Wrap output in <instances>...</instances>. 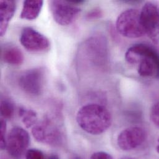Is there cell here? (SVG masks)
<instances>
[{
    "label": "cell",
    "instance_id": "cell-1",
    "mask_svg": "<svg viewBox=\"0 0 159 159\" xmlns=\"http://www.w3.org/2000/svg\"><path fill=\"white\" fill-rule=\"evenodd\" d=\"M76 121L80 128L92 135H99L111 126L112 118L108 109L103 105L90 103L78 110Z\"/></svg>",
    "mask_w": 159,
    "mask_h": 159
},
{
    "label": "cell",
    "instance_id": "cell-2",
    "mask_svg": "<svg viewBox=\"0 0 159 159\" xmlns=\"http://www.w3.org/2000/svg\"><path fill=\"white\" fill-rule=\"evenodd\" d=\"M125 60L131 65H138V72L143 78H159V54L152 47L136 44L128 49Z\"/></svg>",
    "mask_w": 159,
    "mask_h": 159
},
{
    "label": "cell",
    "instance_id": "cell-3",
    "mask_svg": "<svg viewBox=\"0 0 159 159\" xmlns=\"http://www.w3.org/2000/svg\"><path fill=\"white\" fill-rule=\"evenodd\" d=\"M116 27L121 35L129 39L139 38L146 34L140 12L134 9H129L121 12L117 18Z\"/></svg>",
    "mask_w": 159,
    "mask_h": 159
},
{
    "label": "cell",
    "instance_id": "cell-4",
    "mask_svg": "<svg viewBox=\"0 0 159 159\" xmlns=\"http://www.w3.org/2000/svg\"><path fill=\"white\" fill-rule=\"evenodd\" d=\"M32 133L38 142L50 145H57L62 140V131L59 125L52 117L45 116L32 128Z\"/></svg>",
    "mask_w": 159,
    "mask_h": 159
},
{
    "label": "cell",
    "instance_id": "cell-5",
    "mask_svg": "<svg viewBox=\"0 0 159 159\" xmlns=\"http://www.w3.org/2000/svg\"><path fill=\"white\" fill-rule=\"evenodd\" d=\"M45 75L43 68H36L27 70L19 77V85L24 92L29 95H40L43 89Z\"/></svg>",
    "mask_w": 159,
    "mask_h": 159
},
{
    "label": "cell",
    "instance_id": "cell-6",
    "mask_svg": "<svg viewBox=\"0 0 159 159\" xmlns=\"http://www.w3.org/2000/svg\"><path fill=\"white\" fill-rule=\"evenodd\" d=\"M30 142L27 131L20 127H14L9 133L6 139V149L14 159H21L25 154Z\"/></svg>",
    "mask_w": 159,
    "mask_h": 159
},
{
    "label": "cell",
    "instance_id": "cell-7",
    "mask_svg": "<svg viewBox=\"0 0 159 159\" xmlns=\"http://www.w3.org/2000/svg\"><path fill=\"white\" fill-rule=\"evenodd\" d=\"M50 8L56 22L61 25H68L78 16L80 9L70 1H51Z\"/></svg>",
    "mask_w": 159,
    "mask_h": 159
},
{
    "label": "cell",
    "instance_id": "cell-8",
    "mask_svg": "<svg viewBox=\"0 0 159 159\" xmlns=\"http://www.w3.org/2000/svg\"><path fill=\"white\" fill-rule=\"evenodd\" d=\"M20 42L22 47L31 53H45L50 48L48 39L32 27L24 28L20 34Z\"/></svg>",
    "mask_w": 159,
    "mask_h": 159
},
{
    "label": "cell",
    "instance_id": "cell-9",
    "mask_svg": "<svg viewBox=\"0 0 159 159\" xmlns=\"http://www.w3.org/2000/svg\"><path fill=\"white\" fill-rule=\"evenodd\" d=\"M141 20L146 34L151 40L157 43L159 42V8L152 2H146L143 7Z\"/></svg>",
    "mask_w": 159,
    "mask_h": 159
},
{
    "label": "cell",
    "instance_id": "cell-10",
    "mask_svg": "<svg viewBox=\"0 0 159 159\" xmlns=\"http://www.w3.org/2000/svg\"><path fill=\"white\" fill-rule=\"evenodd\" d=\"M147 138L146 131L138 126L128 128L118 135L117 144L123 151H131L141 146Z\"/></svg>",
    "mask_w": 159,
    "mask_h": 159
},
{
    "label": "cell",
    "instance_id": "cell-11",
    "mask_svg": "<svg viewBox=\"0 0 159 159\" xmlns=\"http://www.w3.org/2000/svg\"><path fill=\"white\" fill-rule=\"evenodd\" d=\"M16 9V2L15 1L2 0L0 1V35L1 37L5 34Z\"/></svg>",
    "mask_w": 159,
    "mask_h": 159
},
{
    "label": "cell",
    "instance_id": "cell-12",
    "mask_svg": "<svg viewBox=\"0 0 159 159\" xmlns=\"http://www.w3.org/2000/svg\"><path fill=\"white\" fill-rule=\"evenodd\" d=\"M1 58L4 63L13 66L20 65L24 60V55L20 50L12 45L2 48Z\"/></svg>",
    "mask_w": 159,
    "mask_h": 159
},
{
    "label": "cell",
    "instance_id": "cell-13",
    "mask_svg": "<svg viewBox=\"0 0 159 159\" xmlns=\"http://www.w3.org/2000/svg\"><path fill=\"white\" fill-rule=\"evenodd\" d=\"M43 1L39 0H27L23 3V7L20 17L26 20H34L40 14Z\"/></svg>",
    "mask_w": 159,
    "mask_h": 159
},
{
    "label": "cell",
    "instance_id": "cell-14",
    "mask_svg": "<svg viewBox=\"0 0 159 159\" xmlns=\"http://www.w3.org/2000/svg\"><path fill=\"white\" fill-rule=\"evenodd\" d=\"M19 115L22 123L27 128L34 126L37 123V115L32 110L20 108Z\"/></svg>",
    "mask_w": 159,
    "mask_h": 159
},
{
    "label": "cell",
    "instance_id": "cell-15",
    "mask_svg": "<svg viewBox=\"0 0 159 159\" xmlns=\"http://www.w3.org/2000/svg\"><path fill=\"white\" fill-rule=\"evenodd\" d=\"M14 113V107L12 102L8 99L1 102V115L4 120L11 119Z\"/></svg>",
    "mask_w": 159,
    "mask_h": 159
},
{
    "label": "cell",
    "instance_id": "cell-16",
    "mask_svg": "<svg viewBox=\"0 0 159 159\" xmlns=\"http://www.w3.org/2000/svg\"><path fill=\"white\" fill-rule=\"evenodd\" d=\"M25 156V159H45L43 153L41 151L35 149L27 150Z\"/></svg>",
    "mask_w": 159,
    "mask_h": 159
},
{
    "label": "cell",
    "instance_id": "cell-17",
    "mask_svg": "<svg viewBox=\"0 0 159 159\" xmlns=\"http://www.w3.org/2000/svg\"><path fill=\"white\" fill-rule=\"evenodd\" d=\"M150 118L152 123L159 128V102L155 103L152 107Z\"/></svg>",
    "mask_w": 159,
    "mask_h": 159
},
{
    "label": "cell",
    "instance_id": "cell-18",
    "mask_svg": "<svg viewBox=\"0 0 159 159\" xmlns=\"http://www.w3.org/2000/svg\"><path fill=\"white\" fill-rule=\"evenodd\" d=\"M1 149L4 150L6 149V123L5 120L2 118L1 120Z\"/></svg>",
    "mask_w": 159,
    "mask_h": 159
},
{
    "label": "cell",
    "instance_id": "cell-19",
    "mask_svg": "<svg viewBox=\"0 0 159 159\" xmlns=\"http://www.w3.org/2000/svg\"><path fill=\"white\" fill-rule=\"evenodd\" d=\"M90 159H114L113 157L105 152H97L92 155Z\"/></svg>",
    "mask_w": 159,
    "mask_h": 159
},
{
    "label": "cell",
    "instance_id": "cell-20",
    "mask_svg": "<svg viewBox=\"0 0 159 159\" xmlns=\"http://www.w3.org/2000/svg\"><path fill=\"white\" fill-rule=\"evenodd\" d=\"M102 15V12L99 9H94L88 13L87 15V18L89 19H95L97 17H99Z\"/></svg>",
    "mask_w": 159,
    "mask_h": 159
},
{
    "label": "cell",
    "instance_id": "cell-21",
    "mask_svg": "<svg viewBox=\"0 0 159 159\" xmlns=\"http://www.w3.org/2000/svg\"><path fill=\"white\" fill-rule=\"evenodd\" d=\"M47 159H60V158L57 155H52Z\"/></svg>",
    "mask_w": 159,
    "mask_h": 159
},
{
    "label": "cell",
    "instance_id": "cell-22",
    "mask_svg": "<svg viewBox=\"0 0 159 159\" xmlns=\"http://www.w3.org/2000/svg\"><path fill=\"white\" fill-rule=\"evenodd\" d=\"M157 151L159 154V140H158V145H157Z\"/></svg>",
    "mask_w": 159,
    "mask_h": 159
},
{
    "label": "cell",
    "instance_id": "cell-23",
    "mask_svg": "<svg viewBox=\"0 0 159 159\" xmlns=\"http://www.w3.org/2000/svg\"><path fill=\"white\" fill-rule=\"evenodd\" d=\"M82 159L80 157H74L73 159Z\"/></svg>",
    "mask_w": 159,
    "mask_h": 159
},
{
    "label": "cell",
    "instance_id": "cell-24",
    "mask_svg": "<svg viewBox=\"0 0 159 159\" xmlns=\"http://www.w3.org/2000/svg\"><path fill=\"white\" fill-rule=\"evenodd\" d=\"M132 159V158H125V159Z\"/></svg>",
    "mask_w": 159,
    "mask_h": 159
}]
</instances>
